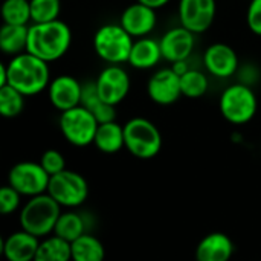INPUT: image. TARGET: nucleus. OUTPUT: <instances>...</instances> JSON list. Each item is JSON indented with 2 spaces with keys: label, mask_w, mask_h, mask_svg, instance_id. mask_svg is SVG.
I'll return each instance as SVG.
<instances>
[{
  "label": "nucleus",
  "mask_w": 261,
  "mask_h": 261,
  "mask_svg": "<svg viewBox=\"0 0 261 261\" xmlns=\"http://www.w3.org/2000/svg\"><path fill=\"white\" fill-rule=\"evenodd\" d=\"M6 78L8 86L17 89L24 96H32L43 92L52 81L49 63L29 52L12 57V60L6 64Z\"/></svg>",
  "instance_id": "nucleus-1"
},
{
  "label": "nucleus",
  "mask_w": 261,
  "mask_h": 261,
  "mask_svg": "<svg viewBox=\"0 0 261 261\" xmlns=\"http://www.w3.org/2000/svg\"><path fill=\"white\" fill-rule=\"evenodd\" d=\"M70 43L72 31L64 21L55 20L49 23H34L29 26L26 52L46 63H52L60 60L69 50Z\"/></svg>",
  "instance_id": "nucleus-2"
},
{
  "label": "nucleus",
  "mask_w": 261,
  "mask_h": 261,
  "mask_svg": "<svg viewBox=\"0 0 261 261\" xmlns=\"http://www.w3.org/2000/svg\"><path fill=\"white\" fill-rule=\"evenodd\" d=\"M61 216V206L47 194L31 197L20 211V226L23 231L35 236L46 237L55 231V225Z\"/></svg>",
  "instance_id": "nucleus-3"
},
{
  "label": "nucleus",
  "mask_w": 261,
  "mask_h": 261,
  "mask_svg": "<svg viewBox=\"0 0 261 261\" xmlns=\"http://www.w3.org/2000/svg\"><path fill=\"white\" fill-rule=\"evenodd\" d=\"M135 38L118 23L102 24L93 35V49L96 55L109 64L128 63Z\"/></svg>",
  "instance_id": "nucleus-4"
},
{
  "label": "nucleus",
  "mask_w": 261,
  "mask_h": 261,
  "mask_svg": "<svg viewBox=\"0 0 261 261\" xmlns=\"http://www.w3.org/2000/svg\"><path fill=\"white\" fill-rule=\"evenodd\" d=\"M219 107L222 116L228 122L234 125H243L255 116L258 109V99L251 86L236 83L223 90L219 101Z\"/></svg>",
  "instance_id": "nucleus-5"
},
{
  "label": "nucleus",
  "mask_w": 261,
  "mask_h": 261,
  "mask_svg": "<svg viewBox=\"0 0 261 261\" xmlns=\"http://www.w3.org/2000/svg\"><path fill=\"white\" fill-rule=\"evenodd\" d=\"M125 148L138 159H151L162 148L159 128L147 118H132L124 124Z\"/></svg>",
  "instance_id": "nucleus-6"
},
{
  "label": "nucleus",
  "mask_w": 261,
  "mask_h": 261,
  "mask_svg": "<svg viewBox=\"0 0 261 261\" xmlns=\"http://www.w3.org/2000/svg\"><path fill=\"white\" fill-rule=\"evenodd\" d=\"M99 122L83 106L66 110L60 116V130L66 141L75 147L93 144Z\"/></svg>",
  "instance_id": "nucleus-7"
},
{
  "label": "nucleus",
  "mask_w": 261,
  "mask_h": 261,
  "mask_svg": "<svg viewBox=\"0 0 261 261\" xmlns=\"http://www.w3.org/2000/svg\"><path fill=\"white\" fill-rule=\"evenodd\" d=\"M47 194L60 206L75 208L86 202L89 196V185L80 173L64 170L55 176H50Z\"/></svg>",
  "instance_id": "nucleus-8"
},
{
  "label": "nucleus",
  "mask_w": 261,
  "mask_h": 261,
  "mask_svg": "<svg viewBox=\"0 0 261 261\" xmlns=\"http://www.w3.org/2000/svg\"><path fill=\"white\" fill-rule=\"evenodd\" d=\"M50 176L38 162H18L8 174V184L21 196L35 197L47 193Z\"/></svg>",
  "instance_id": "nucleus-9"
},
{
  "label": "nucleus",
  "mask_w": 261,
  "mask_h": 261,
  "mask_svg": "<svg viewBox=\"0 0 261 261\" xmlns=\"http://www.w3.org/2000/svg\"><path fill=\"white\" fill-rule=\"evenodd\" d=\"M216 0H180L179 20L180 24L191 32L202 34L211 28L216 18Z\"/></svg>",
  "instance_id": "nucleus-10"
},
{
  "label": "nucleus",
  "mask_w": 261,
  "mask_h": 261,
  "mask_svg": "<svg viewBox=\"0 0 261 261\" xmlns=\"http://www.w3.org/2000/svg\"><path fill=\"white\" fill-rule=\"evenodd\" d=\"M95 83L99 96L115 107L122 102L130 92V76L119 64H109L101 70Z\"/></svg>",
  "instance_id": "nucleus-11"
},
{
  "label": "nucleus",
  "mask_w": 261,
  "mask_h": 261,
  "mask_svg": "<svg viewBox=\"0 0 261 261\" xmlns=\"http://www.w3.org/2000/svg\"><path fill=\"white\" fill-rule=\"evenodd\" d=\"M147 93L150 99L159 106L174 104L182 96L180 76L171 69H161L153 73L147 83Z\"/></svg>",
  "instance_id": "nucleus-12"
},
{
  "label": "nucleus",
  "mask_w": 261,
  "mask_h": 261,
  "mask_svg": "<svg viewBox=\"0 0 261 261\" xmlns=\"http://www.w3.org/2000/svg\"><path fill=\"white\" fill-rule=\"evenodd\" d=\"M194 35V32L182 24L167 31L159 40L164 60L170 61L171 64L176 61H187L196 46Z\"/></svg>",
  "instance_id": "nucleus-13"
},
{
  "label": "nucleus",
  "mask_w": 261,
  "mask_h": 261,
  "mask_svg": "<svg viewBox=\"0 0 261 261\" xmlns=\"http://www.w3.org/2000/svg\"><path fill=\"white\" fill-rule=\"evenodd\" d=\"M156 23H158L156 9H153L138 0L122 11L121 20H119V24L133 38L147 37L156 28Z\"/></svg>",
  "instance_id": "nucleus-14"
},
{
  "label": "nucleus",
  "mask_w": 261,
  "mask_h": 261,
  "mask_svg": "<svg viewBox=\"0 0 261 261\" xmlns=\"http://www.w3.org/2000/svg\"><path fill=\"white\" fill-rule=\"evenodd\" d=\"M47 90L50 104L61 113L81 106L83 84L70 75H60L54 78Z\"/></svg>",
  "instance_id": "nucleus-15"
},
{
  "label": "nucleus",
  "mask_w": 261,
  "mask_h": 261,
  "mask_svg": "<svg viewBox=\"0 0 261 261\" xmlns=\"http://www.w3.org/2000/svg\"><path fill=\"white\" fill-rule=\"evenodd\" d=\"M206 70L220 80L231 78L239 70V57L236 50L225 43H214L208 46L203 55Z\"/></svg>",
  "instance_id": "nucleus-16"
},
{
  "label": "nucleus",
  "mask_w": 261,
  "mask_h": 261,
  "mask_svg": "<svg viewBox=\"0 0 261 261\" xmlns=\"http://www.w3.org/2000/svg\"><path fill=\"white\" fill-rule=\"evenodd\" d=\"M234 255V243L223 232L205 236L196 248L197 261H229Z\"/></svg>",
  "instance_id": "nucleus-17"
},
{
  "label": "nucleus",
  "mask_w": 261,
  "mask_h": 261,
  "mask_svg": "<svg viewBox=\"0 0 261 261\" xmlns=\"http://www.w3.org/2000/svg\"><path fill=\"white\" fill-rule=\"evenodd\" d=\"M38 246V237L21 229L3 242V255L8 261H34Z\"/></svg>",
  "instance_id": "nucleus-18"
},
{
  "label": "nucleus",
  "mask_w": 261,
  "mask_h": 261,
  "mask_svg": "<svg viewBox=\"0 0 261 261\" xmlns=\"http://www.w3.org/2000/svg\"><path fill=\"white\" fill-rule=\"evenodd\" d=\"M162 50H161V44L159 41L148 38V37H142V38H136L128 57V64L133 66L135 69H151L154 66L159 64V61L162 60Z\"/></svg>",
  "instance_id": "nucleus-19"
},
{
  "label": "nucleus",
  "mask_w": 261,
  "mask_h": 261,
  "mask_svg": "<svg viewBox=\"0 0 261 261\" xmlns=\"http://www.w3.org/2000/svg\"><path fill=\"white\" fill-rule=\"evenodd\" d=\"M81 106L86 107L99 124H106V122H112L116 121V110L115 106L106 102L99 93H98V87L96 83L90 81L83 84V95H81Z\"/></svg>",
  "instance_id": "nucleus-20"
},
{
  "label": "nucleus",
  "mask_w": 261,
  "mask_h": 261,
  "mask_svg": "<svg viewBox=\"0 0 261 261\" xmlns=\"http://www.w3.org/2000/svg\"><path fill=\"white\" fill-rule=\"evenodd\" d=\"M29 24H6L0 28V49L6 55H20L28 49Z\"/></svg>",
  "instance_id": "nucleus-21"
},
{
  "label": "nucleus",
  "mask_w": 261,
  "mask_h": 261,
  "mask_svg": "<svg viewBox=\"0 0 261 261\" xmlns=\"http://www.w3.org/2000/svg\"><path fill=\"white\" fill-rule=\"evenodd\" d=\"M93 144L102 153H107V154L118 153L121 148L125 147L124 125H119L116 121L99 124L98 130H96V135H95Z\"/></svg>",
  "instance_id": "nucleus-22"
},
{
  "label": "nucleus",
  "mask_w": 261,
  "mask_h": 261,
  "mask_svg": "<svg viewBox=\"0 0 261 261\" xmlns=\"http://www.w3.org/2000/svg\"><path fill=\"white\" fill-rule=\"evenodd\" d=\"M34 261H72V245L57 236L40 242Z\"/></svg>",
  "instance_id": "nucleus-23"
},
{
  "label": "nucleus",
  "mask_w": 261,
  "mask_h": 261,
  "mask_svg": "<svg viewBox=\"0 0 261 261\" xmlns=\"http://www.w3.org/2000/svg\"><path fill=\"white\" fill-rule=\"evenodd\" d=\"M72 245V261H104L106 251L102 243L90 236L84 234Z\"/></svg>",
  "instance_id": "nucleus-24"
},
{
  "label": "nucleus",
  "mask_w": 261,
  "mask_h": 261,
  "mask_svg": "<svg viewBox=\"0 0 261 261\" xmlns=\"http://www.w3.org/2000/svg\"><path fill=\"white\" fill-rule=\"evenodd\" d=\"M84 234H86V222L80 214L61 213V216L55 225L54 236H57L69 243H73L76 239H80Z\"/></svg>",
  "instance_id": "nucleus-25"
},
{
  "label": "nucleus",
  "mask_w": 261,
  "mask_h": 261,
  "mask_svg": "<svg viewBox=\"0 0 261 261\" xmlns=\"http://www.w3.org/2000/svg\"><path fill=\"white\" fill-rule=\"evenodd\" d=\"M2 18L6 24L28 26L32 21L29 0H5L2 5Z\"/></svg>",
  "instance_id": "nucleus-26"
},
{
  "label": "nucleus",
  "mask_w": 261,
  "mask_h": 261,
  "mask_svg": "<svg viewBox=\"0 0 261 261\" xmlns=\"http://www.w3.org/2000/svg\"><path fill=\"white\" fill-rule=\"evenodd\" d=\"M208 87H210L208 76L205 73H202L200 70L190 69L187 73H184L180 76L182 96H187L191 99L202 98L208 92Z\"/></svg>",
  "instance_id": "nucleus-27"
},
{
  "label": "nucleus",
  "mask_w": 261,
  "mask_h": 261,
  "mask_svg": "<svg viewBox=\"0 0 261 261\" xmlns=\"http://www.w3.org/2000/svg\"><path fill=\"white\" fill-rule=\"evenodd\" d=\"M24 95L11 86L0 87V113L5 118H15L24 110Z\"/></svg>",
  "instance_id": "nucleus-28"
},
{
  "label": "nucleus",
  "mask_w": 261,
  "mask_h": 261,
  "mask_svg": "<svg viewBox=\"0 0 261 261\" xmlns=\"http://www.w3.org/2000/svg\"><path fill=\"white\" fill-rule=\"evenodd\" d=\"M32 23H49L58 20L61 0H29Z\"/></svg>",
  "instance_id": "nucleus-29"
},
{
  "label": "nucleus",
  "mask_w": 261,
  "mask_h": 261,
  "mask_svg": "<svg viewBox=\"0 0 261 261\" xmlns=\"http://www.w3.org/2000/svg\"><path fill=\"white\" fill-rule=\"evenodd\" d=\"M40 164L41 167L44 168V171L49 174V176H55L61 171L66 170V161H64V156L57 151V150H47L43 153L41 159H40Z\"/></svg>",
  "instance_id": "nucleus-30"
},
{
  "label": "nucleus",
  "mask_w": 261,
  "mask_h": 261,
  "mask_svg": "<svg viewBox=\"0 0 261 261\" xmlns=\"http://www.w3.org/2000/svg\"><path fill=\"white\" fill-rule=\"evenodd\" d=\"M20 197L21 194L14 190L9 184L2 187L0 190V211L3 216H8L11 213H14L18 205H20Z\"/></svg>",
  "instance_id": "nucleus-31"
},
{
  "label": "nucleus",
  "mask_w": 261,
  "mask_h": 261,
  "mask_svg": "<svg viewBox=\"0 0 261 261\" xmlns=\"http://www.w3.org/2000/svg\"><path fill=\"white\" fill-rule=\"evenodd\" d=\"M246 21L255 35H261V0H249Z\"/></svg>",
  "instance_id": "nucleus-32"
},
{
  "label": "nucleus",
  "mask_w": 261,
  "mask_h": 261,
  "mask_svg": "<svg viewBox=\"0 0 261 261\" xmlns=\"http://www.w3.org/2000/svg\"><path fill=\"white\" fill-rule=\"evenodd\" d=\"M258 70L255 66L252 64H246L245 67L240 69V83L246 84V86H254L257 81H258Z\"/></svg>",
  "instance_id": "nucleus-33"
},
{
  "label": "nucleus",
  "mask_w": 261,
  "mask_h": 261,
  "mask_svg": "<svg viewBox=\"0 0 261 261\" xmlns=\"http://www.w3.org/2000/svg\"><path fill=\"white\" fill-rule=\"evenodd\" d=\"M171 69H173L179 76H182L184 73H187V72L190 70V67H188V64H187V61H176V63H173V64H171Z\"/></svg>",
  "instance_id": "nucleus-34"
},
{
  "label": "nucleus",
  "mask_w": 261,
  "mask_h": 261,
  "mask_svg": "<svg viewBox=\"0 0 261 261\" xmlns=\"http://www.w3.org/2000/svg\"><path fill=\"white\" fill-rule=\"evenodd\" d=\"M138 2H141V3H144L153 9H159L162 6H165L167 3H170V0H138Z\"/></svg>",
  "instance_id": "nucleus-35"
}]
</instances>
